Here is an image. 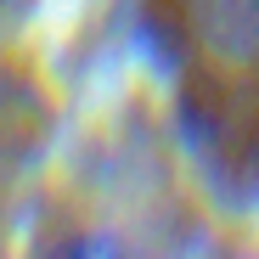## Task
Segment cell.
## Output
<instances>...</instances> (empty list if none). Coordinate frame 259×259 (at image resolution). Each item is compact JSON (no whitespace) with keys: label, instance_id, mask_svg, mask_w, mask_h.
Listing matches in <instances>:
<instances>
[{"label":"cell","instance_id":"6da1fadb","mask_svg":"<svg viewBox=\"0 0 259 259\" xmlns=\"http://www.w3.org/2000/svg\"><path fill=\"white\" fill-rule=\"evenodd\" d=\"M175 136L226 208H259V0H130Z\"/></svg>","mask_w":259,"mask_h":259}]
</instances>
